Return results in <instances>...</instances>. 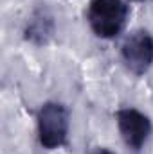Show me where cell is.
<instances>
[{"instance_id": "1", "label": "cell", "mask_w": 153, "mask_h": 154, "mask_svg": "<svg viewBox=\"0 0 153 154\" xmlns=\"http://www.w3.org/2000/svg\"><path fill=\"white\" fill-rule=\"evenodd\" d=\"M128 16L130 9L124 0H90L86 7V22L101 39L117 38L124 31Z\"/></svg>"}, {"instance_id": "2", "label": "cell", "mask_w": 153, "mask_h": 154, "mask_svg": "<svg viewBox=\"0 0 153 154\" xmlns=\"http://www.w3.org/2000/svg\"><path fill=\"white\" fill-rule=\"evenodd\" d=\"M38 140L43 149L54 151L67 143L69 138V109L56 100H49L36 115Z\"/></svg>"}, {"instance_id": "3", "label": "cell", "mask_w": 153, "mask_h": 154, "mask_svg": "<svg viewBox=\"0 0 153 154\" xmlns=\"http://www.w3.org/2000/svg\"><path fill=\"white\" fill-rule=\"evenodd\" d=\"M121 59L128 72L144 75L153 65V36L146 29L132 31L121 45Z\"/></svg>"}, {"instance_id": "4", "label": "cell", "mask_w": 153, "mask_h": 154, "mask_svg": "<svg viewBox=\"0 0 153 154\" xmlns=\"http://www.w3.org/2000/svg\"><path fill=\"white\" fill-rule=\"evenodd\" d=\"M117 127L126 147L139 151L151 134V120L135 108H122L115 113Z\"/></svg>"}, {"instance_id": "5", "label": "cell", "mask_w": 153, "mask_h": 154, "mask_svg": "<svg viewBox=\"0 0 153 154\" xmlns=\"http://www.w3.org/2000/svg\"><path fill=\"white\" fill-rule=\"evenodd\" d=\"M54 34V18L47 9H36L25 23L24 36L34 45H45Z\"/></svg>"}, {"instance_id": "6", "label": "cell", "mask_w": 153, "mask_h": 154, "mask_svg": "<svg viewBox=\"0 0 153 154\" xmlns=\"http://www.w3.org/2000/svg\"><path fill=\"white\" fill-rule=\"evenodd\" d=\"M92 154H115V152L108 151V149H97V151H94Z\"/></svg>"}, {"instance_id": "7", "label": "cell", "mask_w": 153, "mask_h": 154, "mask_svg": "<svg viewBox=\"0 0 153 154\" xmlns=\"http://www.w3.org/2000/svg\"><path fill=\"white\" fill-rule=\"evenodd\" d=\"M132 2H150V0H132Z\"/></svg>"}]
</instances>
